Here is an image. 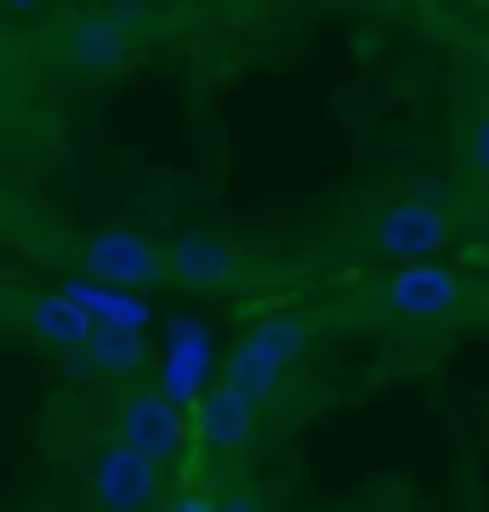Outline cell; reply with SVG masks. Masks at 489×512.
Returning a JSON list of instances; mask_svg holds the SVG:
<instances>
[{"label":"cell","mask_w":489,"mask_h":512,"mask_svg":"<svg viewBox=\"0 0 489 512\" xmlns=\"http://www.w3.org/2000/svg\"><path fill=\"white\" fill-rule=\"evenodd\" d=\"M217 512H268V507H262L251 490H234V495H222L217 501Z\"/></svg>","instance_id":"9a60e30c"},{"label":"cell","mask_w":489,"mask_h":512,"mask_svg":"<svg viewBox=\"0 0 489 512\" xmlns=\"http://www.w3.org/2000/svg\"><path fill=\"white\" fill-rule=\"evenodd\" d=\"M165 512H217V501H211L205 490H182V495L165 501Z\"/></svg>","instance_id":"5bb4252c"},{"label":"cell","mask_w":489,"mask_h":512,"mask_svg":"<svg viewBox=\"0 0 489 512\" xmlns=\"http://www.w3.org/2000/svg\"><path fill=\"white\" fill-rule=\"evenodd\" d=\"M91 495L103 512H148L160 501V467L126 444H109L91 467Z\"/></svg>","instance_id":"5b68a950"},{"label":"cell","mask_w":489,"mask_h":512,"mask_svg":"<svg viewBox=\"0 0 489 512\" xmlns=\"http://www.w3.org/2000/svg\"><path fill=\"white\" fill-rule=\"evenodd\" d=\"M63 57H69L74 80L97 86V80H114V74L131 69V57H137V35L126 29V18H80L69 29Z\"/></svg>","instance_id":"277c9868"},{"label":"cell","mask_w":489,"mask_h":512,"mask_svg":"<svg viewBox=\"0 0 489 512\" xmlns=\"http://www.w3.org/2000/svg\"><path fill=\"white\" fill-rule=\"evenodd\" d=\"M165 262H171V274H177L182 285H200V291L228 285V279H239V268H245V256H239L234 239L205 234V228H188V234L171 239V245H165Z\"/></svg>","instance_id":"ba28073f"},{"label":"cell","mask_w":489,"mask_h":512,"mask_svg":"<svg viewBox=\"0 0 489 512\" xmlns=\"http://www.w3.org/2000/svg\"><path fill=\"white\" fill-rule=\"evenodd\" d=\"M387 308L399 319H416V325H438L461 308V279L444 262H410L387 279Z\"/></svg>","instance_id":"8992f818"},{"label":"cell","mask_w":489,"mask_h":512,"mask_svg":"<svg viewBox=\"0 0 489 512\" xmlns=\"http://www.w3.org/2000/svg\"><path fill=\"white\" fill-rule=\"evenodd\" d=\"M80 262L97 285H114V291H131V285H154L160 274H171L160 245H148L143 234H126V228H103L80 245Z\"/></svg>","instance_id":"3957f363"},{"label":"cell","mask_w":489,"mask_h":512,"mask_svg":"<svg viewBox=\"0 0 489 512\" xmlns=\"http://www.w3.org/2000/svg\"><path fill=\"white\" fill-rule=\"evenodd\" d=\"M0 325H6V296H0Z\"/></svg>","instance_id":"2e32d148"},{"label":"cell","mask_w":489,"mask_h":512,"mask_svg":"<svg viewBox=\"0 0 489 512\" xmlns=\"http://www.w3.org/2000/svg\"><path fill=\"white\" fill-rule=\"evenodd\" d=\"M91 365L103 370V376H126V370L148 365V348L137 330H97V342H91Z\"/></svg>","instance_id":"7c38bea8"},{"label":"cell","mask_w":489,"mask_h":512,"mask_svg":"<svg viewBox=\"0 0 489 512\" xmlns=\"http://www.w3.org/2000/svg\"><path fill=\"white\" fill-rule=\"evenodd\" d=\"M23 325L35 336L40 348H57V353H86L97 342V319H91L80 302H69L63 291L52 296H29V308H23Z\"/></svg>","instance_id":"9c48e42d"},{"label":"cell","mask_w":489,"mask_h":512,"mask_svg":"<svg viewBox=\"0 0 489 512\" xmlns=\"http://www.w3.org/2000/svg\"><path fill=\"white\" fill-rule=\"evenodd\" d=\"M194 421H200V439L211 450H245L256 439V399H245L239 387L217 382V387H205Z\"/></svg>","instance_id":"30bf717a"},{"label":"cell","mask_w":489,"mask_h":512,"mask_svg":"<svg viewBox=\"0 0 489 512\" xmlns=\"http://www.w3.org/2000/svg\"><path fill=\"white\" fill-rule=\"evenodd\" d=\"M182 439H188V433H182V416L165 393H131V399L120 404V444L137 450V456H148L154 467L177 461Z\"/></svg>","instance_id":"52a82bcc"},{"label":"cell","mask_w":489,"mask_h":512,"mask_svg":"<svg viewBox=\"0 0 489 512\" xmlns=\"http://www.w3.org/2000/svg\"><path fill=\"white\" fill-rule=\"evenodd\" d=\"M302 342H308V325L302 319H262V325H251L245 336H239V348L228 353V365H222V382L239 387L245 399H273L279 393V382H285L290 359L302 353Z\"/></svg>","instance_id":"6da1fadb"},{"label":"cell","mask_w":489,"mask_h":512,"mask_svg":"<svg viewBox=\"0 0 489 512\" xmlns=\"http://www.w3.org/2000/svg\"><path fill=\"white\" fill-rule=\"evenodd\" d=\"M63 296H69V302H80V308H86L103 330H143L148 325V308L137 302V296L114 291V285H97V279H69V285H63Z\"/></svg>","instance_id":"8fae6325"},{"label":"cell","mask_w":489,"mask_h":512,"mask_svg":"<svg viewBox=\"0 0 489 512\" xmlns=\"http://www.w3.org/2000/svg\"><path fill=\"white\" fill-rule=\"evenodd\" d=\"M450 211H438L433 200H399L387 205L376 217V228H370V245H376L381 256H393V262H427V256H438L444 245H450Z\"/></svg>","instance_id":"7a4b0ae2"},{"label":"cell","mask_w":489,"mask_h":512,"mask_svg":"<svg viewBox=\"0 0 489 512\" xmlns=\"http://www.w3.org/2000/svg\"><path fill=\"white\" fill-rule=\"evenodd\" d=\"M472 165H478V177H489V109H478V120H472Z\"/></svg>","instance_id":"4fadbf2b"}]
</instances>
